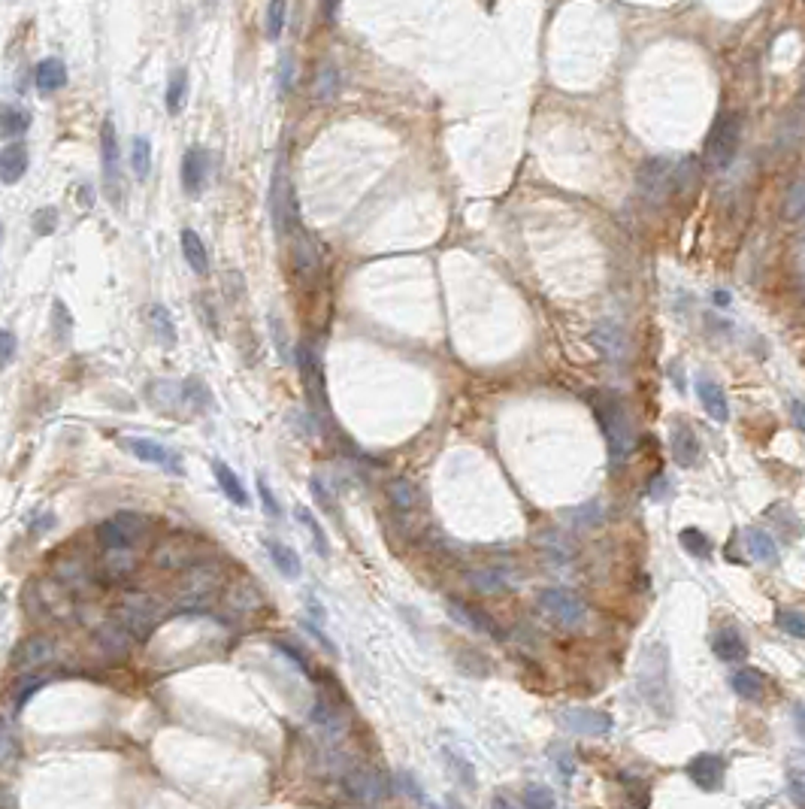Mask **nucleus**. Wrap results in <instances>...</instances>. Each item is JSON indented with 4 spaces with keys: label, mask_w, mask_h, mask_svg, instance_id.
<instances>
[{
    "label": "nucleus",
    "mask_w": 805,
    "mask_h": 809,
    "mask_svg": "<svg viewBox=\"0 0 805 809\" xmlns=\"http://www.w3.org/2000/svg\"><path fill=\"white\" fill-rule=\"evenodd\" d=\"M636 689L642 700L654 709L657 715H669L672 694H669V652L663 643H651L642 648L639 664H636Z\"/></svg>",
    "instance_id": "obj_1"
},
{
    "label": "nucleus",
    "mask_w": 805,
    "mask_h": 809,
    "mask_svg": "<svg viewBox=\"0 0 805 809\" xmlns=\"http://www.w3.org/2000/svg\"><path fill=\"white\" fill-rule=\"evenodd\" d=\"M594 412H596V418H600L605 442H609L612 461L620 464L636 446L630 412H627V407L620 403L618 394H594Z\"/></svg>",
    "instance_id": "obj_2"
},
{
    "label": "nucleus",
    "mask_w": 805,
    "mask_h": 809,
    "mask_svg": "<svg viewBox=\"0 0 805 809\" xmlns=\"http://www.w3.org/2000/svg\"><path fill=\"white\" fill-rule=\"evenodd\" d=\"M739 140H742L739 116H735V112H724V116H718L709 136H705V161L715 167V170L730 167L735 152H739Z\"/></svg>",
    "instance_id": "obj_3"
},
{
    "label": "nucleus",
    "mask_w": 805,
    "mask_h": 809,
    "mask_svg": "<svg viewBox=\"0 0 805 809\" xmlns=\"http://www.w3.org/2000/svg\"><path fill=\"white\" fill-rule=\"evenodd\" d=\"M115 615H119V622L125 624L134 637H149V633L155 631V624L160 622V604L145 591H130L121 598Z\"/></svg>",
    "instance_id": "obj_4"
},
{
    "label": "nucleus",
    "mask_w": 805,
    "mask_h": 809,
    "mask_svg": "<svg viewBox=\"0 0 805 809\" xmlns=\"http://www.w3.org/2000/svg\"><path fill=\"white\" fill-rule=\"evenodd\" d=\"M636 182H639V192L648 203H663L666 197L676 192V167L666 161V158H651V161L642 164Z\"/></svg>",
    "instance_id": "obj_5"
},
{
    "label": "nucleus",
    "mask_w": 805,
    "mask_h": 809,
    "mask_svg": "<svg viewBox=\"0 0 805 809\" xmlns=\"http://www.w3.org/2000/svg\"><path fill=\"white\" fill-rule=\"evenodd\" d=\"M270 216L275 225V234L285 236L291 219H297V201H294V188H291V179L285 177V164L275 167L273 173V186H270Z\"/></svg>",
    "instance_id": "obj_6"
},
{
    "label": "nucleus",
    "mask_w": 805,
    "mask_h": 809,
    "mask_svg": "<svg viewBox=\"0 0 805 809\" xmlns=\"http://www.w3.org/2000/svg\"><path fill=\"white\" fill-rule=\"evenodd\" d=\"M539 607L546 609L557 624H563V628H575V624H581L587 615L585 604L566 589H546L539 594Z\"/></svg>",
    "instance_id": "obj_7"
},
{
    "label": "nucleus",
    "mask_w": 805,
    "mask_h": 809,
    "mask_svg": "<svg viewBox=\"0 0 805 809\" xmlns=\"http://www.w3.org/2000/svg\"><path fill=\"white\" fill-rule=\"evenodd\" d=\"M342 791L349 797L360 800V804H375L388 795V780L379 773V770L370 767H355L342 776Z\"/></svg>",
    "instance_id": "obj_8"
},
{
    "label": "nucleus",
    "mask_w": 805,
    "mask_h": 809,
    "mask_svg": "<svg viewBox=\"0 0 805 809\" xmlns=\"http://www.w3.org/2000/svg\"><path fill=\"white\" fill-rule=\"evenodd\" d=\"M101 155H103V188L112 203L121 201V167H119V136H115L112 119L101 128Z\"/></svg>",
    "instance_id": "obj_9"
},
{
    "label": "nucleus",
    "mask_w": 805,
    "mask_h": 809,
    "mask_svg": "<svg viewBox=\"0 0 805 809\" xmlns=\"http://www.w3.org/2000/svg\"><path fill=\"white\" fill-rule=\"evenodd\" d=\"M218 591V574L212 567H191V574L182 585V604L191 609H201L216 598Z\"/></svg>",
    "instance_id": "obj_10"
},
{
    "label": "nucleus",
    "mask_w": 805,
    "mask_h": 809,
    "mask_svg": "<svg viewBox=\"0 0 805 809\" xmlns=\"http://www.w3.org/2000/svg\"><path fill=\"white\" fill-rule=\"evenodd\" d=\"M125 449L134 458H140L143 464H158V467H164V470H170V473H176L179 476L182 473V458L176 455V452H170L167 446H160L158 440H149V437H127L125 440Z\"/></svg>",
    "instance_id": "obj_11"
},
{
    "label": "nucleus",
    "mask_w": 805,
    "mask_h": 809,
    "mask_svg": "<svg viewBox=\"0 0 805 809\" xmlns=\"http://www.w3.org/2000/svg\"><path fill=\"white\" fill-rule=\"evenodd\" d=\"M446 607H448V613H451V618H455V622L466 624V628H472V631H479V633H488V637H494V640H505V631L485 613V609L466 604V600H457V598H448Z\"/></svg>",
    "instance_id": "obj_12"
},
{
    "label": "nucleus",
    "mask_w": 805,
    "mask_h": 809,
    "mask_svg": "<svg viewBox=\"0 0 805 809\" xmlns=\"http://www.w3.org/2000/svg\"><path fill=\"white\" fill-rule=\"evenodd\" d=\"M209 167H212L209 149L194 146L185 152V158H182V188H185L191 197H197L203 192L206 179H209Z\"/></svg>",
    "instance_id": "obj_13"
},
{
    "label": "nucleus",
    "mask_w": 805,
    "mask_h": 809,
    "mask_svg": "<svg viewBox=\"0 0 805 809\" xmlns=\"http://www.w3.org/2000/svg\"><path fill=\"white\" fill-rule=\"evenodd\" d=\"M312 724H316V731L321 737L327 739H342L345 731H349V722H345V713H340V706L331 704L327 698H318L316 704H312Z\"/></svg>",
    "instance_id": "obj_14"
},
{
    "label": "nucleus",
    "mask_w": 805,
    "mask_h": 809,
    "mask_svg": "<svg viewBox=\"0 0 805 809\" xmlns=\"http://www.w3.org/2000/svg\"><path fill=\"white\" fill-rule=\"evenodd\" d=\"M724 773H727L724 761H720L718 755H696V758L687 764L690 782L702 791H718L720 785H724Z\"/></svg>",
    "instance_id": "obj_15"
},
{
    "label": "nucleus",
    "mask_w": 805,
    "mask_h": 809,
    "mask_svg": "<svg viewBox=\"0 0 805 809\" xmlns=\"http://www.w3.org/2000/svg\"><path fill=\"white\" fill-rule=\"evenodd\" d=\"M52 658H55V643L49 637H30L15 648L12 664L19 670H37L43 664H52Z\"/></svg>",
    "instance_id": "obj_16"
},
{
    "label": "nucleus",
    "mask_w": 805,
    "mask_h": 809,
    "mask_svg": "<svg viewBox=\"0 0 805 809\" xmlns=\"http://www.w3.org/2000/svg\"><path fill=\"white\" fill-rule=\"evenodd\" d=\"M669 449L672 458H676L678 467H694L696 458H700V440H696L694 427L690 425H672L669 431Z\"/></svg>",
    "instance_id": "obj_17"
},
{
    "label": "nucleus",
    "mask_w": 805,
    "mask_h": 809,
    "mask_svg": "<svg viewBox=\"0 0 805 809\" xmlns=\"http://www.w3.org/2000/svg\"><path fill=\"white\" fill-rule=\"evenodd\" d=\"M563 722L570 724L572 731L587 734V737H605L612 731V719L605 713H600V709H566Z\"/></svg>",
    "instance_id": "obj_18"
},
{
    "label": "nucleus",
    "mask_w": 805,
    "mask_h": 809,
    "mask_svg": "<svg viewBox=\"0 0 805 809\" xmlns=\"http://www.w3.org/2000/svg\"><path fill=\"white\" fill-rule=\"evenodd\" d=\"M264 549H267V555H270L273 567L279 570L282 576H285V579H300L303 561H300V555H297V549H291L288 543H279V540H273V537L264 540Z\"/></svg>",
    "instance_id": "obj_19"
},
{
    "label": "nucleus",
    "mask_w": 805,
    "mask_h": 809,
    "mask_svg": "<svg viewBox=\"0 0 805 809\" xmlns=\"http://www.w3.org/2000/svg\"><path fill=\"white\" fill-rule=\"evenodd\" d=\"M711 652L727 664H742L748 658V646H745V640H742V633L735 628L715 631V637H711Z\"/></svg>",
    "instance_id": "obj_20"
},
{
    "label": "nucleus",
    "mask_w": 805,
    "mask_h": 809,
    "mask_svg": "<svg viewBox=\"0 0 805 809\" xmlns=\"http://www.w3.org/2000/svg\"><path fill=\"white\" fill-rule=\"evenodd\" d=\"M28 170V149L25 143H6L0 149V182L4 186H15Z\"/></svg>",
    "instance_id": "obj_21"
},
{
    "label": "nucleus",
    "mask_w": 805,
    "mask_h": 809,
    "mask_svg": "<svg viewBox=\"0 0 805 809\" xmlns=\"http://www.w3.org/2000/svg\"><path fill=\"white\" fill-rule=\"evenodd\" d=\"M696 394H700V403H702V409L709 412L711 418H715L718 425H724L727 418H730V407H727V394H724V388H720L718 383H711V379H700L696 383Z\"/></svg>",
    "instance_id": "obj_22"
},
{
    "label": "nucleus",
    "mask_w": 805,
    "mask_h": 809,
    "mask_svg": "<svg viewBox=\"0 0 805 809\" xmlns=\"http://www.w3.org/2000/svg\"><path fill=\"white\" fill-rule=\"evenodd\" d=\"M34 82H37V91L40 95H55L67 86V67L61 58H45L37 64L34 70Z\"/></svg>",
    "instance_id": "obj_23"
},
{
    "label": "nucleus",
    "mask_w": 805,
    "mask_h": 809,
    "mask_svg": "<svg viewBox=\"0 0 805 809\" xmlns=\"http://www.w3.org/2000/svg\"><path fill=\"white\" fill-rule=\"evenodd\" d=\"M179 243H182V255H185L191 270H194L197 277H206V273H209V252H206L201 234L185 227V231L179 234Z\"/></svg>",
    "instance_id": "obj_24"
},
{
    "label": "nucleus",
    "mask_w": 805,
    "mask_h": 809,
    "mask_svg": "<svg viewBox=\"0 0 805 809\" xmlns=\"http://www.w3.org/2000/svg\"><path fill=\"white\" fill-rule=\"evenodd\" d=\"M149 327H152V334H155V340L160 343V346L176 349L179 334H176L173 316H170V310H167L164 303H152L149 307Z\"/></svg>",
    "instance_id": "obj_25"
},
{
    "label": "nucleus",
    "mask_w": 805,
    "mask_h": 809,
    "mask_svg": "<svg viewBox=\"0 0 805 809\" xmlns=\"http://www.w3.org/2000/svg\"><path fill=\"white\" fill-rule=\"evenodd\" d=\"M212 473H216V483H218L221 491H225V498L230 503H236V507H249V494H245L240 476H236L225 461H212Z\"/></svg>",
    "instance_id": "obj_26"
},
{
    "label": "nucleus",
    "mask_w": 805,
    "mask_h": 809,
    "mask_svg": "<svg viewBox=\"0 0 805 809\" xmlns=\"http://www.w3.org/2000/svg\"><path fill=\"white\" fill-rule=\"evenodd\" d=\"M130 643H134V633H130L121 622H115L106 631H101V648L106 655H112V658H127Z\"/></svg>",
    "instance_id": "obj_27"
},
{
    "label": "nucleus",
    "mask_w": 805,
    "mask_h": 809,
    "mask_svg": "<svg viewBox=\"0 0 805 809\" xmlns=\"http://www.w3.org/2000/svg\"><path fill=\"white\" fill-rule=\"evenodd\" d=\"M745 549H748L751 558L760 561V564H772L776 561V555H778V543L760 528L745 531Z\"/></svg>",
    "instance_id": "obj_28"
},
{
    "label": "nucleus",
    "mask_w": 805,
    "mask_h": 809,
    "mask_svg": "<svg viewBox=\"0 0 805 809\" xmlns=\"http://www.w3.org/2000/svg\"><path fill=\"white\" fill-rule=\"evenodd\" d=\"M594 343L609 358H620V355H624V334H620V327L615 322H600V325H596Z\"/></svg>",
    "instance_id": "obj_29"
},
{
    "label": "nucleus",
    "mask_w": 805,
    "mask_h": 809,
    "mask_svg": "<svg viewBox=\"0 0 805 809\" xmlns=\"http://www.w3.org/2000/svg\"><path fill=\"white\" fill-rule=\"evenodd\" d=\"M466 582L481 594H497L505 589V576H503V570H497V567L470 570V574H466Z\"/></svg>",
    "instance_id": "obj_30"
},
{
    "label": "nucleus",
    "mask_w": 805,
    "mask_h": 809,
    "mask_svg": "<svg viewBox=\"0 0 805 809\" xmlns=\"http://www.w3.org/2000/svg\"><path fill=\"white\" fill-rule=\"evenodd\" d=\"M730 685L739 698L745 700H760L763 698V676L754 673V670H735L730 676Z\"/></svg>",
    "instance_id": "obj_31"
},
{
    "label": "nucleus",
    "mask_w": 805,
    "mask_h": 809,
    "mask_svg": "<svg viewBox=\"0 0 805 809\" xmlns=\"http://www.w3.org/2000/svg\"><path fill=\"white\" fill-rule=\"evenodd\" d=\"M185 95H188V73L182 70H173L170 82H167V91H164V103H167V112H182V103H185Z\"/></svg>",
    "instance_id": "obj_32"
},
{
    "label": "nucleus",
    "mask_w": 805,
    "mask_h": 809,
    "mask_svg": "<svg viewBox=\"0 0 805 809\" xmlns=\"http://www.w3.org/2000/svg\"><path fill=\"white\" fill-rule=\"evenodd\" d=\"M388 494H390L394 509H400V513H412V509L418 507V488L412 485L409 479H394V483L388 485Z\"/></svg>",
    "instance_id": "obj_33"
},
{
    "label": "nucleus",
    "mask_w": 805,
    "mask_h": 809,
    "mask_svg": "<svg viewBox=\"0 0 805 809\" xmlns=\"http://www.w3.org/2000/svg\"><path fill=\"white\" fill-rule=\"evenodd\" d=\"M130 167H134L136 179H149L152 173V143L145 136H134L130 143Z\"/></svg>",
    "instance_id": "obj_34"
},
{
    "label": "nucleus",
    "mask_w": 805,
    "mask_h": 809,
    "mask_svg": "<svg viewBox=\"0 0 805 809\" xmlns=\"http://www.w3.org/2000/svg\"><path fill=\"white\" fill-rule=\"evenodd\" d=\"M297 518H300V524L312 533V540H316V552L321 555V558H327V555H331V546H327V533H324V528H321L318 516L312 513L309 507H297Z\"/></svg>",
    "instance_id": "obj_35"
},
{
    "label": "nucleus",
    "mask_w": 805,
    "mask_h": 809,
    "mask_svg": "<svg viewBox=\"0 0 805 809\" xmlns=\"http://www.w3.org/2000/svg\"><path fill=\"white\" fill-rule=\"evenodd\" d=\"M97 540H101L103 549H127L134 543V537H130L115 518H110V522H103L101 528H97Z\"/></svg>",
    "instance_id": "obj_36"
},
{
    "label": "nucleus",
    "mask_w": 805,
    "mask_h": 809,
    "mask_svg": "<svg viewBox=\"0 0 805 809\" xmlns=\"http://www.w3.org/2000/svg\"><path fill=\"white\" fill-rule=\"evenodd\" d=\"M678 543H681V549H685V552L694 555V558H711V540L705 537L702 531L685 528V531L678 533Z\"/></svg>",
    "instance_id": "obj_37"
},
{
    "label": "nucleus",
    "mask_w": 805,
    "mask_h": 809,
    "mask_svg": "<svg viewBox=\"0 0 805 809\" xmlns=\"http://www.w3.org/2000/svg\"><path fill=\"white\" fill-rule=\"evenodd\" d=\"M106 574L112 579H121L127 574H134V555L127 549H106Z\"/></svg>",
    "instance_id": "obj_38"
},
{
    "label": "nucleus",
    "mask_w": 805,
    "mask_h": 809,
    "mask_svg": "<svg viewBox=\"0 0 805 809\" xmlns=\"http://www.w3.org/2000/svg\"><path fill=\"white\" fill-rule=\"evenodd\" d=\"M15 758H19V737L10 722L0 719V767H12Z\"/></svg>",
    "instance_id": "obj_39"
},
{
    "label": "nucleus",
    "mask_w": 805,
    "mask_h": 809,
    "mask_svg": "<svg viewBox=\"0 0 805 809\" xmlns=\"http://www.w3.org/2000/svg\"><path fill=\"white\" fill-rule=\"evenodd\" d=\"M336 88H340V73H336L333 64H324L316 76L312 95H316V101H331V97H336Z\"/></svg>",
    "instance_id": "obj_40"
},
{
    "label": "nucleus",
    "mask_w": 805,
    "mask_h": 809,
    "mask_svg": "<svg viewBox=\"0 0 805 809\" xmlns=\"http://www.w3.org/2000/svg\"><path fill=\"white\" fill-rule=\"evenodd\" d=\"M227 607L230 609H240V613H251V609L260 607V594L255 591V585H236V589L227 591Z\"/></svg>",
    "instance_id": "obj_41"
},
{
    "label": "nucleus",
    "mask_w": 805,
    "mask_h": 809,
    "mask_svg": "<svg viewBox=\"0 0 805 809\" xmlns=\"http://www.w3.org/2000/svg\"><path fill=\"white\" fill-rule=\"evenodd\" d=\"M52 331H55V340L58 343H67L70 340V331H73V316L70 310L64 307V301H52Z\"/></svg>",
    "instance_id": "obj_42"
},
{
    "label": "nucleus",
    "mask_w": 805,
    "mask_h": 809,
    "mask_svg": "<svg viewBox=\"0 0 805 809\" xmlns=\"http://www.w3.org/2000/svg\"><path fill=\"white\" fill-rule=\"evenodd\" d=\"M30 128V112L25 110H6L0 116V134L4 136H21Z\"/></svg>",
    "instance_id": "obj_43"
},
{
    "label": "nucleus",
    "mask_w": 805,
    "mask_h": 809,
    "mask_svg": "<svg viewBox=\"0 0 805 809\" xmlns=\"http://www.w3.org/2000/svg\"><path fill=\"white\" fill-rule=\"evenodd\" d=\"M285 30V0H270L267 6V40H279Z\"/></svg>",
    "instance_id": "obj_44"
},
{
    "label": "nucleus",
    "mask_w": 805,
    "mask_h": 809,
    "mask_svg": "<svg viewBox=\"0 0 805 809\" xmlns=\"http://www.w3.org/2000/svg\"><path fill=\"white\" fill-rule=\"evenodd\" d=\"M55 227H58V210L55 206H43V210L34 212V234L37 236L55 234Z\"/></svg>",
    "instance_id": "obj_45"
},
{
    "label": "nucleus",
    "mask_w": 805,
    "mask_h": 809,
    "mask_svg": "<svg viewBox=\"0 0 805 809\" xmlns=\"http://www.w3.org/2000/svg\"><path fill=\"white\" fill-rule=\"evenodd\" d=\"M551 758H554L557 773H561L563 780H572V773H575V758H572V749H570V746H554V749H551Z\"/></svg>",
    "instance_id": "obj_46"
},
{
    "label": "nucleus",
    "mask_w": 805,
    "mask_h": 809,
    "mask_svg": "<svg viewBox=\"0 0 805 809\" xmlns=\"http://www.w3.org/2000/svg\"><path fill=\"white\" fill-rule=\"evenodd\" d=\"M787 216L791 219L805 216V179L793 182V188L787 192Z\"/></svg>",
    "instance_id": "obj_47"
},
{
    "label": "nucleus",
    "mask_w": 805,
    "mask_h": 809,
    "mask_svg": "<svg viewBox=\"0 0 805 809\" xmlns=\"http://www.w3.org/2000/svg\"><path fill=\"white\" fill-rule=\"evenodd\" d=\"M275 648H279V652L285 655V658H288L291 664H294L297 670H303L306 676H312V667H309V661H306V655L300 652V648L291 646V643H285V640H275Z\"/></svg>",
    "instance_id": "obj_48"
},
{
    "label": "nucleus",
    "mask_w": 805,
    "mask_h": 809,
    "mask_svg": "<svg viewBox=\"0 0 805 809\" xmlns=\"http://www.w3.org/2000/svg\"><path fill=\"white\" fill-rule=\"evenodd\" d=\"M40 689H43V679H37V676H25L19 685H15V706L21 709V706L28 704L30 698H34L37 691H40Z\"/></svg>",
    "instance_id": "obj_49"
},
{
    "label": "nucleus",
    "mask_w": 805,
    "mask_h": 809,
    "mask_svg": "<svg viewBox=\"0 0 805 809\" xmlns=\"http://www.w3.org/2000/svg\"><path fill=\"white\" fill-rule=\"evenodd\" d=\"M15 349H19V340H15L12 331H6V327H4V331H0V373H4L12 364Z\"/></svg>",
    "instance_id": "obj_50"
},
{
    "label": "nucleus",
    "mask_w": 805,
    "mask_h": 809,
    "mask_svg": "<svg viewBox=\"0 0 805 809\" xmlns=\"http://www.w3.org/2000/svg\"><path fill=\"white\" fill-rule=\"evenodd\" d=\"M778 628L793 633V637H805V615L802 613H778Z\"/></svg>",
    "instance_id": "obj_51"
},
{
    "label": "nucleus",
    "mask_w": 805,
    "mask_h": 809,
    "mask_svg": "<svg viewBox=\"0 0 805 809\" xmlns=\"http://www.w3.org/2000/svg\"><path fill=\"white\" fill-rule=\"evenodd\" d=\"M309 488H312V498H316L333 518H340V509H336V503H331V491L324 488V483H321V479H312Z\"/></svg>",
    "instance_id": "obj_52"
},
{
    "label": "nucleus",
    "mask_w": 805,
    "mask_h": 809,
    "mask_svg": "<svg viewBox=\"0 0 805 809\" xmlns=\"http://www.w3.org/2000/svg\"><path fill=\"white\" fill-rule=\"evenodd\" d=\"M524 804L527 806H554V797H551L548 788H539V785H530L524 791Z\"/></svg>",
    "instance_id": "obj_53"
},
{
    "label": "nucleus",
    "mask_w": 805,
    "mask_h": 809,
    "mask_svg": "<svg viewBox=\"0 0 805 809\" xmlns=\"http://www.w3.org/2000/svg\"><path fill=\"white\" fill-rule=\"evenodd\" d=\"M291 86H294V58L285 55L279 67V95H288Z\"/></svg>",
    "instance_id": "obj_54"
},
{
    "label": "nucleus",
    "mask_w": 805,
    "mask_h": 809,
    "mask_svg": "<svg viewBox=\"0 0 805 809\" xmlns=\"http://www.w3.org/2000/svg\"><path fill=\"white\" fill-rule=\"evenodd\" d=\"M258 494H260V503L267 507V513H270V516H279V503H275L273 491H270V485H267L264 479H258Z\"/></svg>",
    "instance_id": "obj_55"
},
{
    "label": "nucleus",
    "mask_w": 805,
    "mask_h": 809,
    "mask_svg": "<svg viewBox=\"0 0 805 809\" xmlns=\"http://www.w3.org/2000/svg\"><path fill=\"white\" fill-rule=\"evenodd\" d=\"M270 331H273V340H275V346H279V355L282 358H288V343H285V337H282V322L279 318H270Z\"/></svg>",
    "instance_id": "obj_56"
},
{
    "label": "nucleus",
    "mask_w": 805,
    "mask_h": 809,
    "mask_svg": "<svg viewBox=\"0 0 805 809\" xmlns=\"http://www.w3.org/2000/svg\"><path fill=\"white\" fill-rule=\"evenodd\" d=\"M791 416H793L796 427H800V431H805V403L793 400V403H791Z\"/></svg>",
    "instance_id": "obj_57"
},
{
    "label": "nucleus",
    "mask_w": 805,
    "mask_h": 809,
    "mask_svg": "<svg viewBox=\"0 0 805 809\" xmlns=\"http://www.w3.org/2000/svg\"><path fill=\"white\" fill-rule=\"evenodd\" d=\"M666 488H669V483H666V476H657L654 483H651V498L654 500H661V498H666Z\"/></svg>",
    "instance_id": "obj_58"
},
{
    "label": "nucleus",
    "mask_w": 805,
    "mask_h": 809,
    "mask_svg": "<svg viewBox=\"0 0 805 809\" xmlns=\"http://www.w3.org/2000/svg\"><path fill=\"white\" fill-rule=\"evenodd\" d=\"M306 607H309V613H316V622H324V609L316 598H306Z\"/></svg>",
    "instance_id": "obj_59"
},
{
    "label": "nucleus",
    "mask_w": 805,
    "mask_h": 809,
    "mask_svg": "<svg viewBox=\"0 0 805 809\" xmlns=\"http://www.w3.org/2000/svg\"><path fill=\"white\" fill-rule=\"evenodd\" d=\"M796 728H800V734L805 737V706H796Z\"/></svg>",
    "instance_id": "obj_60"
},
{
    "label": "nucleus",
    "mask_w": 805,
    "mask_h": 809,
    "mask_svg": "<svg viewBox=\"0 0 805 809\" xmlns=\"http://www.w3.org/2000/svg\"><path fill=\"white\" fill-rule=\"evenodd\" d=\"M715 303H718V307H727L730 301H727V294H724V292H718V294H715Z\"/></svg>",
    "instance_id": "obj_61"
},
{
    "label": "nucleus",
    "mask_w": 805,
    "mask_h": 809,
    "mask_svg": "<svg viewBox=\"0 0 805 809\" xmlns=\"http://www.w3.org/2000/svg\"><path fill=\"white\" fill-rule=\"evenodd\" d=\"M0 243H4V225H0Z\"/></svg>",
    "instance_id": "obj_62"
},
{
    "label": "nucleus",
    "mask_w": 805,
    "mask_h": 809,
    "mask_svg": "<svg viewBox=\"0 0 805 809\" xmlns=\"http://www.w3.org/2000/svg\"><path fill=\"white\" fill-rule=\"evenodd\" d=\"M802 103H805V86H802Z\"/></svg>",
    "instance_id": "obj_63"
}]
</instances>
